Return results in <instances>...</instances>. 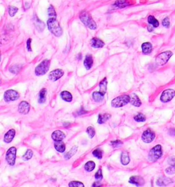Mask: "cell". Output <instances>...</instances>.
<instances>
[{
	"mask_svg": "<svg viewBox=\"0 0 175 187\" xmlns=\"http://www.w3.org/2000/svg\"><path fill=\"white\" fill-rule=\"evenodd\" d=\"M49 30L56 36H60L62 34V30L56 19H49L47 21Z\"/></svg>",
	"mask_w": 175,
	"mask_h": 187,
	"instance_id": "obj_1",
	"label": "cell"
},
{
	"mask_svg": "<svg viewBox=\"0 0 175 187\" xmlns=\"http://www.w3.org/2000/svg\"><path fill=\"white\" fill-rule=\"evenodd\" d=\"M80 19L81 21L84 23L85 25L88 27L91 30L97 29V25L94 21V20L92 19L90 14L87 12H82L80 15Z\"/></svg>",
	"mask_w": 175,
	"mask_h": 187,
	"instance_id": "obj_2",
	"label": "cell"
},
{
	"mask_svg": "<svg viewBox=\"0 0 175 187\" xmlns=\"http://www.w3.org/2000/svg\"><path fill=\"white\" fill-rule=\"evenodd\" d=\"M49 67H50V60H47V59L44 60L36 67L35 74L37 76H43V75L46 74L47 73L49 69Z\"/></svg>",
	"mask_w": 175,
	"mask_h": 187,
	"instance_id": "obj_3",
	"label": "cell"
},
{
	"mask_svg": "<svg viewBox=\"0 0 175 187\" xmlns=\"http://www.w3.org/2000/svg\"><path fill=\"white\" fill-rule=\"evenodd\" d=\"M130 102V96L127 95H123L116 97L111 101V106L114 108H121L127 105Z\"/></svg>",
	"mask_w": 175,
	"mask_h": 187,
	"instance_id": "obj_4",
	"label": "cell"
},
{
	"mask_svg": "<svg viewBox=\"0 0 175 187\" xmlns=\"http://www.w3.org/2000/svg\"><path fill=\"white\" fill-rule=\"evenodd\" d=\"M162 156V148L160 145H157L152 148L148 154V160L150 162H156Z\"/></svg>",
	"mask_w": 175,
	"mask_h": 187,
	"instance_id": "obj_5",
	"label": "cell"
},
{
	"mask_svg": "<svg viewBox=\"0 0 175 187\" xmlns=\"http://www.w3.org/2000/svg\"><path fill=\"white\" fill-rule=\"evenodd\" d=\"M172 52L170 51H166V52H162L156 57L155 62L159 66H163L167 63L170 57L172 56Z\"/></svg>",
	"mask_w": 175,
	"mask_h": 187,
	"instance_id": "obj_6",
	"label": "cell"
},
{
	"mask_svg": "<svg viewBox=\"0 0 175 187\" xmlns=\"http://www.w3.org/2000/svg\"><path fill=\"white\" fill-rule=\"evenodd\" d=\"M16 157H17V149L15 147H12L8 150L6 154V160L9 165L13 166L15 164Z\"/></svg>",
	"mask_w": 175,
	"mask_h": 187,
	"instance_id": "obj_7",
	"label": "cell"
},
{
	"mask_svg": "<svg viewBox=\"0 0 175 187\" xmlns=\"http://www.w3.org/2000/svg\"><path fill=\"white\" fill-rule=\"evenodd\" d=\"M175 96V91L173 89H167L162 93L160 97V100L164 103L170 101Z\"/></svg>",
	"mask_w": 175,
	"mask_h": 187,
	"instance_id": "obj_8",
	"label": "cell"
},
{
	"mask_svg": "<svg viewBox=\"0 0 175 187\" xmlns=\"http://www.w3.org/2000/svg\"><path fill=\"white\" fill-rule=\"evenodd\" d=\"M155 138V134L150 129L145 130L142 134V139L145 143H150Z\"/></svg>",
	"mask_w": 175,
	"mask_h": 187,
	"instance_id": "obj_9",
	"label": "cell"
},
{
	"mask_svg": "<svg viewBox=\"0 0 175 187\" xmlns=\"http://www.w3.org/2000/svg\"><path fill=\"white\" fill-rule=\"evenodd\" d=\"M19 98V93L15 90H8L4 93V100L7 102L15 101Z\"/></svg>",
	"mask_w": 175,
	"mask_h": 187,
	"instance_id": "obj_10",
	"label": "cell"
},
{
	"mask_svg": "<svg viewBox=\"0 0 175 187\" xmlns=\"http://www.w3.org/2000/svg\"><path fill=\"white\" fill-rule=\"evenodd\" d=\"M64 74V71L62 69H55L49 73V80L52 81V82H56V81L62 78Z\"/></svg>",
	"mask_w": 175,
	"mask_h": 187,
	"instance_id": "obj_11",
	"label": "cell"
},
{
	"mask_svg": "<svg viewBox=\"0 0 175 187\" xmlns=\"http://www.w3.org/2000/svg\"><path fill=\"white\" fill-rule=\"evenodd\" d=\"M19 112L22 115H27L29 113L30 109V106L27 101H23L19 105Z\"/></svg>",
	"mask_w": 175,
	"mask_h": 187,
	"instance_id": "obj_12",
	"label": "cell"
},
{
	"mask_svg": "<svg viewBox=\"0 0 175 187\" xmlns=\"http://www.w3.org/2000/svg\"><path fill=\"white\" fill-rule=\"evenodd\" d=\"M129 183L131 184H135L137 186H141L144 184V179L140 176H132L129 179Z\"/></svg>",
	"mask_w": 175,
	"mask_h": 187,
	"instance_id": "obj_13",
	"label": "cell"
},
{
	"mask_svg": "<svg viewBox=\"0 0 175 187\" xmlns=\"http://www.w3.org/2000/svg\"><path fill=\"white\" fill-rule=\"evenodd\" d=\"M52 137L55 141H61L65 138V135L62 131L56 130L52 133Z\"/></svg>",
	"mask_w": 175,
	"mask_h": 187,
	"instance_id": "obj_14",
	"label": "cell"
},
{
	"mask_svg": "<svg viewBox=\"0 0 175 187\" xmlns=\"http://www.w3.org/2000/svg\"><path fill=\"white\" fill-rule=\"evenodd\" d=\"M130 96V102L135 107H140L142 105V102L138 96L135 93H132Z\"/></svg>",
	"mask_w": 175,
	"mask_h": 187,
	"instance_id": "obj_15",
	"label": "cell"
},
{
	"mask_svg": "<svg viewBox=\"0 0 175 187\" xmlns=\"http://www.w3.org/2000/svg\"><path fill=\"white\" fill-rule=\"evenodd\" d=\"M15 130L14 129L10 130L8 131L4 136V141L5 143H11L12 141H13L14 139V137H15Z\"/></svg>",
	"mask_w": 175,
	"mask_h": 187,
	"instance_id": "obj_16",
	"label": "cell"
},
{
	"mask_svg": "<svg viewBox=\"0 0 175 187\" xmlns=\"http://www.w3.org/2000/svg\"><path fill=\"white\" fill-rule=\"evenodd\" d=\"M93 62H94V61H93V58L92 55L88 54L85 56L84 62H83V64H84V67L87 70L90 69L92 68V67L93 65Z\"/></svg>",
	"mask_w": 175,
	"mask_h": 187,
	"instance_id": "obj_17",
	"label": "cell"
},
{
	"mask_svg": "<svg viewBox=\"0 0 175 187\" xmlns=\"http://www.w3.org/2000/svg\"><path fill=\"white\" fill-rule=\"evenodd\" d=\"M90 45L94 48H101L105 45V43L98 38H93L90 41Z\"/></svg>",
	"mask_w": 175,
	"mask_h": 187,
	"instance_id": "obj_18",
	"label": "cell"
},
{
	"mask_svg": "<svg viewBox=\"0 0 175 187\" xmlns=\"http://www.w3.org/2000/svg\"><path fill=\"white\" fill-rule=\"evenodd\" d=\"M172 182V181L170 179L166 178V177H162V178H159L157 181V184L159 186H166L169 184H170Z\"/></svg>",
	"mask_w": 175,
	"mask_h": 187,
	"instance_id": "obj_19",
	"label": "cell"
},
{
	"mask_svg": "<svg viewBox=\"0 0 175 187\" xmlns=\"http://www.w3.org/2000/svg\"><path fill=\"white\" fill-rule=\"evenodd\" d=\"M142 52L144 54H149L150 52H152V46L151 43L150 42H144L143 44L142 45Z\"/></svg>",
	"mask_w": 175,
	"mask_h": 187,
	"instance_id": "obj_20",
	"label": "cell"
},
{
	"mask_svg": "<svg viewBox=\"0 0 175 187\" xmlns=\"http://www.w3.org/2000/svg\"><path fill=\"white\" fill-rule=\"evenodd\" d=\"M54 147L55 149H56L58 152H60V153H63V152L65 151V149H66V145L63 143L62 141L55 142Z\"/></svg>",
	"mask_w": 175,
	"mask_h": 187,
	"instance_id": "obj_21",
	"label": "cell"
},
{
	"mask_svg": "<svg viewBox=\"0 0 175 187\" xmlns=\"http://www.w3.org/2000/svg\"><path fill=\"white\" fill-rule=\"evenodd\" d=\"M60 97L63 100L67 101V102H71L73 100V95L68 91H62L60 93Z\"/></svg>",
	"mask_w": 175,
	"mask_h": 187,
	"instance_id": "obj_22",
	"label": "cell"
},
{
	"mask_svg": "<svg viewBox=\"0 0 175 187\" xmlns=\"http://www.w3.org/2000/svg\"><path fill=\"white\" fill-rule=\"evenodd\" d=\"M107 78H105L104 79H103L101 80V82L99 84V87H100V92L101 94H103V95H105L107 91Z\"/></svg>",
	"mask_w": 175,
	"mask_h": 187,
	"instance_id": "obj_23",
	"label": "cell"
},
{
	"mask_svg": "<svg viewBox=\"0 0 175 187\" xmlns=\"http://www.w3.org/2000/svg\"><path fill=\"white\" fill-rule=\"evenodd\" d=\"M111 118V115L109 114H99L98 117V123L99 124H103L106 122L107 120Z\"/></svg>",
	"mask_w": 175,
	"mask_h": 187,
	"instance_id": "obj_24",
	"label": "cell"
},
{
	"mask_svg": "<svg viewBox=\"0 0 175 187\" xmlns=\"http://www.w3.org/2000/svg\"><path fill=\"white\" fill-rule=\"evenodd\" d=\"M121 163L123 164V165H127V164L129 163L130 158L127 152H123V153L121 154Z\"/></svg>",
	"mask_w": 175,
	"mask_h": 187,
	"instance_id": "obj_25",
	"label": "cell"
},
{
	"mask_svg": "<svg viewBox=\"0 0 175 187\" xmlns=\"http://www.w3.org/2000/svg\"><path fill=\"white\" fill-rule=\"evenodd\" d=\"M46 95H47V90L46 89H42L39 93V96H38V101L39 103H43L46 101Z\"/></svg>",
	"mask_w": 175,
	"mask_h": 187,
	"instance_id": "obj_26",
	"label": "cell"
},
{
	"mask_svg": "<svg viewBox=\"0 0 175 187\" xmlns=\"http://www.w3.org/2000/svg\"><path fill=\"white\" fill-rule=\"evenodd\" d=\"M104 96L105 95L101 94L99 91V92H94L92 93V98L97 102H101V101H102L103 99H104Z\"/></svg>",
	"mask_w": 175,
	"mask_h": 187,
	"instance_id": "obj_27",
	"label": "cell"
},
{
	"mask_svg": "<svg viewBox=\"0 0 175 187\" xmlns=\"http://www.w3.org/2000/svg\"><path fill=\"white\" fill-rule=\"evenodd\" d=\"M95 166H96V165H95V163L93 161H88V162H86L84 166V169L85 170L87 171H93L95 169Z\"/></svg>",
	"mask_w": 175,
	"mask_h": 187,
	"instance_id": "obj_28",
	"label": "cell"
},
{
	"mask_svg": "<svg viewBox=\"0 0 175 187\" xmlns=\"http://www.w3.org/2000/svg\"><path fill=\"white\" fill-rule=\"evenodd\" d=\"M148 21L149 24L152 25L155 28H157L159 25V21L153 17V16H149V17H148Z\"/></svg>",
	"mask_w": 175,
	"mask_h": 187,
	"instance_id": "obj_29",
	"label": "cell"
},
{
	"mask_svg": "<svg viewBox=\"0 0 175 187\" xmlns=\"http://www.w3.org/2000/svg\"><path fill=\"white\" fill-rule=\"evenodd\" d=\"M77 152V147L74 146V147H72V149H71L70 151L68 152L66 154H65L64 156L65 158H66V159H69V158L72 157L73 155H75Z\"/></svg>",
	"mask_w": 175,
	"mask_h": 187,
	"instance_id": "obj_30",
	"label": "cell"
},
{
	"mask_svg": "<svg viewBox=\"0 0 175 187\" xmlns=\"http://www.w3.org/2000/svg\"><path fill=\"white\" fill-rule=\"evenodd\" d=\"M48 15L49 17V19H56V11H55L54 6L52 5L48 8Z\"/></svg>",
	"mask_w": 175,
	"mask_h": 187,
	"instance_id": "obj_31",
	"label": "cell"
},
{
	"mask_svg": "<svg viewBox=\"0 0 175 187\" xmlns=\"http://www.w3.org/2000/svg\"><path fill=\"white\" fill-rule=\"evenodd\" d=\"M32 156H33V152L31 149H28L27 152H25V154L22 157V159L25 160V161H27V160L31 159Z\"/></svg>",
	"mask_w": 175,
	"mask_h": 187,
	"instance_id": "obj_32",
	"label": "cell"
},
{
	"mask_svg": "<svg viewBox=\"0 0 175 187\" xmlns=\"http://www.w3.org/2000/svg\"><path fill=\"white\" fill-rule=\"evenodd\" d=\"M134 120L137 122H144L146 121V117L142 113H138L134 116Z\"/></svg>",
	"mask_w": 175,
	"mask_h": 187,
	"instance_id": "obj_33",
	"label": "cell"
},
{
	"mask_svg": "<svg viewBox=\"0 0 175 187\" xmlns=\"http://www.w3.org/2000/svg\"><path fill=\"white\" fill-rule=\"evenodd\" d=\"M92 154L95 157L98 158V159H101L103 158V152L100 149H96L92 152Z\"/></svg>",
	"mask_w": 175,
	"mask_h": 187,
	"instance_id": "obj_34",
	"label": "cell"
},
{
	"mask_svg": "<svg viewBox=\"0 0 175 187\" xmlns=\"http://www.w3.org/2000/svg\"><path fill=\"white\" fill-rule=\"evenodd\" d=\"M69 187H83L84 184L82 182H78V181H72L68 184Z\"/></svg>",
	"mask_w": 175,
	"mask_h": 187,
	"instance_id": "obj_35",
	"label": "cell"
},
{
	"mask_svg": "<svg viewBox=\"0 0 175 187\" xmlns=\"http://www.w3.org/2000/svg\"><path fill=\"white\" fill-rule=\"evenodd\" d=\"M165 171H166L167 174H169V175L174 174H175V164H171L170 167L167 168Z\"/></svg>",
	"mask_w": 175,
	"mask_h": 187,
	"instance_id": "obj_36",
	"label": "cell"
},
{
	"mask_svg": "<svg viewBox=\"0 0 175 187\" xmlns=\"http://www.w3.org/2000/svg\"><path fill=\"white\" fill-rule=\"evenodd\" d=\"M86 132L88 133V135L90 138L92 139L95 135V130L92 127H88L86 130Z\"/></svg>",
	"mask_w": 175,
	"mask_h": 187,
	"instance_id": "obj_37",
	"label": "cell"
},
{
	"mask_svg": "<svg viewBox=\"0 0 175 187\" xmlns=\"http://www.w3.org/2000/svg\"><path fill=\"white\" fill-rule=\"evenodd\" d=\"M17 11H18L17 8H16L15 6H10L9 7L8 13H9L10 16H11V17H14V16L15 15V14L17 13Z\"/></svg>",
	"mask_w": 175,
	"mask_h": 187,
	"instance_id": "obj_38",
	"label": "cell"
},
{
	"mask_svg": "<svg viewBox=\"0 0 175 187\" xmlns=\"http://www.w3.org/2000/svg\"><path fill=\"white\" fill-rule=\"evenodd\" d=\"M95 179L98 181H101L103 179V174H102V170L101 169L97 171V172L95 174Z\"/></svg>",
	"mask_w": 175,
	"mask_h": 187,
	"instance_id": "obj_39",
	"label": "cell"
},
{
	"mask_svg": "<svg viewBox=\"0 0 175 187\" xmlns=\"http://www.w3.org/2000/svg\"><path fill=\"white\" fill-rule=\"evenodd\" d=\"M115 6H116L119 7V8H123V7H125L126 6L128 5V4L127 2H125V1H121V0H119V1H116V2L115 3Z\"/></svg>",
	"mask_w": 175,
	"mask_h": 187,
	"instance_id": "obj_40",
	"label": "cell"
},
{
	"mask_svg": "<svg viewBox=\"0 0 175 187\" xmlns=\"http://www.w3.org/2000/svg\"><path fill=\"white\" fill-rule=\"evenodd\" d=\"M111 145L113 146L114 147L118 148L123 145V142L121 141H111Z\"/></svg>",
	"mask_w": 175,
	"mask_h": 187,
	"instance_id": "obj_41",
	"label": "cell"
},
{
	"mask_svg": "<svg viewBox=\"0 0 175 187\" xmlns=\"http://www.w3.org/2000/svg\"><path fill=\"white\" fill-rule=\"evenodd\" d=\"M162 25L166 28H168L169 27H170V21H169V19L168 17H166L164 20H163Z\"/></svg>",
	"mask_w": 175,
	"mask_h": 187,
	"instance_id": "obj_42",
	"label": "cell"
},
{
	"mask_svg": "<svg viewBox=\"0 0 175 187\" xmlns=\"http://www.w3.org/2000/svg\"><path fill=\"white\" fill-rule=\"evenodd\" d=\"M31 42H32V39L31 38H29L27 41V49L28 51L31 52L32 51V47H31Z\"/></svg>",
	"mask_w": 175,
	"mask_h": 187,
	"instance_id": "obj_43",
	"label": "cell"
},
{
	"mask_svg": "<svg viewBox=\"0 0 175 187\" xmlns=\"http://www.w3.org/2000/svg\"><path fill=\"white\" fill-rule=\"evenodd\" d=\"M170 135L172 137H175V129L170 130Z\"/></svg>",
	"mask_w": 175,
	"mask_h": 187,
	"instance_id": "obj_44",
	"label": "cell"
}]
</instances>
